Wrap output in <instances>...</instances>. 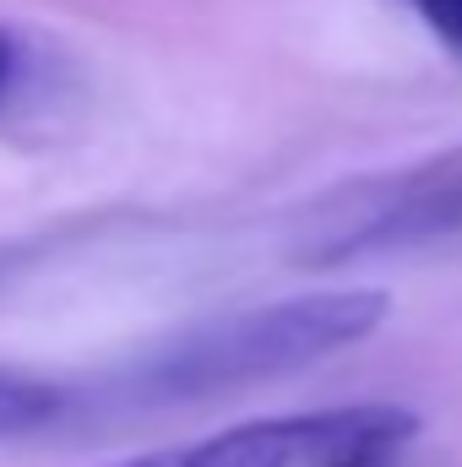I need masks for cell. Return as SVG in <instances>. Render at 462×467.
Returning <instances> with one entry per match:
<instances>
[{
	"instance_id": "1",
	"label": "cell",
	"mask_w": 462,
	"mask_h": 467,
	"mask_svg": "<svg viewBox=\"0 0 462 467\" xmlns=\"http://www.w3.org/2000/svg\"><path fill=\"white\" fill-rule=\"evenodd\" d=\"M386 310L392 299L381 288H310L272 305L207 316L136 353L110 380V391L142 408L229 397L261 380L299 375L343 348H359L364 337L381 332Z\"/></svg>"
},
{
	"instance_id": "2",
	"label": "cell",
	"mask_w": 462,
	"mask_h": 467,
	"mask_svg": "<svg viewBox=\"0 0 462 467\" xmlns=\"http://www.w3.org/2000/svg\"><path fill=\"white\" fill-rule=\"evenodd\" d=\"M419 435V413L397 402H348L289 419H245L207 441L163 446L110 467H386Z\"/></svg>"
},
{
	"instance_id": "3",
	"label": "cell",
	"mask_w": 462,
	"mask_h": 467,
	"mask_svg": "<svg viewBox=\"0 0 462 467\" xmlns=\"http://www.w3.org/2000/svg\"><path fill=\"white\" fill-rule=\"evenodd\" d=\"M452 229H462V152L332 191L305 218L294 261L327 272V266H348L359 255H375L392 244H419V239H436Z\"/></svg>"
},
{
	"instance_id": "4",
	"label": "cell",
	"mask_w": 462,
	"mask_h": 467,
	"mask_svg": "<svg viewBox=\"0 0 462 467\" xmlns=\"http://www.w3.org/2000/svg\"><path fill=\"white\" fill-rule=\"evenodd\" d=\"M60 413H66V386L27 375V369H0V441L38 435Z\"/></svg>"
},
{
	"instance_id": "5",
	"label": "cell",
	"mask_w": 462,
	"mask_h": 467,
	"mask_svg": "<svg viewBox=\"0 0 462 467\" xmlns=\"http://www.w3.org/2000/svg\"><path fill=\"white\" fill-rule=\"evenodd\" d=\"M408 5H414V16H419L446 49L462 55V0H408Z\"/></svg>"
},
{
	"instance_id": "6",
	"label": "cell",
	"mask_w": 462,
	"mask_h": 467,
	"mask_svg": "<svg viewBox=\"0 0 462 467\" xmlns=\"http://www.w3.org/2000/svg\"><path fill=\"white\" fill-rule=\"evenodd\" d=\"M11 66H16V49H11V33L0 27V104H5V88H11Z\"/></svg>"
}]
</instances>
